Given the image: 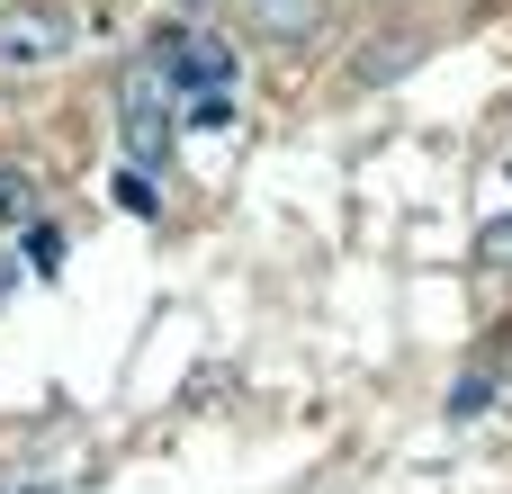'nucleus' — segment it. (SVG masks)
I'll return each mask as SVG.
<instances>
[{
    "label": "nucleus",
    "mask_w": 512,
    "mask_h": 494,
    "mask_svg": "<svg viewBox=\"0 0 512 494\" xmlns=\"http://www.w3.org/2000/svg\"><path fill=\"white\" fill-rule=\"evenodd\" d=\"M117 135H126V153L153 171V162H171V144H180V99H171V72L162 63H126V81H117Z\"/></svg>",
    "instance_id": "1"
},
{
    "label": "nucleus",
    "mask_w": 512,
    "mask_h": 494,
    "mask_svg": "<svg viewBox=\"0 0 512 494\" xmlns=\"http://www.w3.org/2000/svg\"><path fill=\"white\" fill-rule=\"evenodd\" d=\"M162 72H171V90L189 81L198 99H225V81H234V54H225V36H207V27H180V36H171V54H162Z\"/></svg>",
    "instance_id": "2"
},
{
    "label": "nucleus",
    "mask_w": 512,
    "mask_h": 494,
    "mask_svg": "<svg viewBox=\"0 0 512 494\" xmlns=\"http://www.w3.org/2000/svg\"><path fill=\"white\" fill-rule=\"evenodd\" d=\"M63 45H72L63 9H0V63H9V72H36V63H54Z\"/></svg>",
    "instance_id": "3"
},
{
    "label": "nucleus",
    "mask_w": 512,
    "mask_h": 494,
    "mask_svg": "<svg viewBox=\"0 0 512 494\" xmlns=\"http://www.w3.org/2000/svg\"><path fill=\"white\" fill-rule=\"evenodd\" d=\"M414 54H423V27H405V36H378V45H360L351 81H360V90H369V81H396V72H414Z\"/></svg>",
    "instance_id": "4"
},
{
    "label": "nucleus",
    "mask_w": 512,
    "mask_h": 494,
    "mask_svg": "<svg viewBox=\"0 0 512 494\" xmlns=\"http://www.w3.org/2000/svg\"><path fill=\"white\" fill-rule=\"evenodd\" d=\"M0 216H9V225H27V216H36V189H27V171H18V162H0Z\"/></svg>",
    "instance_id": "5"
},
{
    "label": "nucleus",
    "mask_w": 512,
    "mask_h": 494,
    "mask_svg": "<svg viewBox=\"0 0 512 494\" xmlns=\"http://www.w3.org/2000/svg\"><path fill=\"white\" fill-rule=\"evenodd\" d=\"M486 405H495V378H459V396H450V414L468 423V414H486Z\"/></svg>",
    "instance_id": "6"
},
{
    "label": "nucleus",
    "mask_w": 512,
    "mask_h": 494,
    "mask_svg": "<svg viewBox=\"0 0 512 494\" xmlns=\"http://www.w3.org/2000/svg\"><path fill=\"white\" fill-rule=\"evenodd\" d=\"M486 261H512V216H504V225H486Z\"/></svg>",
    "instance_id": "7"
},
{
    "label": "nucleus",
    "mask_w": 512,
    "mask_h": 494,
    "mask_svg": "<svg viewBox=\"0 0 512 494\" xmlns=\"http://www.w3.org/2000/svg\"><path fill=\"white\" fill-rule=\"evenodd\" d=\"M0 279H9V270H0Z\"/></svg>",
    "instance_id": "8"
}]
</instances>
